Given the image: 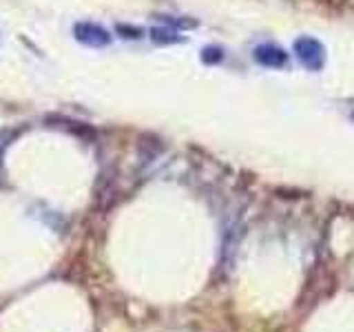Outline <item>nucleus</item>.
Segmentation results:
<instances>
[{
	"label": "nucleus",
	"mask_w": 354,
	"mask_h": 332,
	"mask_svg": "<svg viewBox=\"0 0 354 332\" xmlns=\"http://www.w3.org/2000/svg\"><path fill=\"white\" fill-rule=\"evenodd\" d=\"M295 55L299 58V62H301L310 71H319L326 62L324 44L315 38H308V36L295 40Z\"/></svg>",
	"instance_id": "nucleus-1"
},
{
	"label": "nucleus",
	"mask_w": 354,
	"mask_h": 332,
	"mask_svg": "<svg viewBox=\"0 0 354 332\" xmlns=\"http://www.w3.org/2000/svg\"><path fill=\"white\" fill-rule=\"evenodd\" d=\"M73 36L77 42H82L84 47H91V49L106 47L111 42V33L102 25H97V22H75Z\"/></svg>",
	"instance_id": "nucleus-2"
},
{
	"label": "nucleus",
	"mask_w": 354,
	"mask_h": 332,
	"mask_svg": "<svg viewBox=\"0 0 354 332\" xmlns=\"http://www.w3.org/2000/svg\"><path fill=\"white\" fill-rule=\"evenodd\" d=\"M254 60L263 66L277 69V66H283L288 62V53L281 47H277V44H261V47L254 49Z\"/></svg>",
	"instance_id": "nucleus-3"
},
{
	"label": "nucleus",
	"mask_w": 354,
	"mask_h": 332,
	"mask_svg": "<svg viewBox=\"0 0 354 332\" xmlns=\"http://www.w3.org/2000/svg\"><path fill=\"white\" fill-rule=\"evenodd\" d=\"M151 38L155 42H164V44L180 42L182 40L180 36H177V31H173V29H151Z\"/></svg>",
	"instance_id": "nucleus-4"
},
{
	"label": "nucleus",
	"mask_w": 354,
	"mask_h": 332,
	"mask_svg": "<svg viewBox=\"0 0 354 332\" xmlns=\"http://www.w3.org/2000/svg\"><path fill=\"white\" fill-rule=\"evenodd\" d=\"M202 58H204V62H217V60H221V51L215 47H208V49H204Z\"/></svg>",
	"instance_id": "nucleus-5"
}]
</instances>
